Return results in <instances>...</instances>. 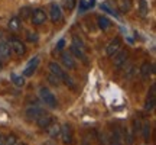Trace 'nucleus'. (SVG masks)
<instances>
[{"mask_svg": "<svg viewBox=\"0 0 156 145\" xmlns=\"http://www.w3.org/2000/svg\"><path fill=\"white\" fill-rule=\"evenodd\" d=\"M46 80H48V83L52 84V86H55V87L61 84V80L56 77L55 74H52V72H51V74H48V78H46Z\"/></svg>", "mask_w": 156, "mask_h": 145, "instance_id": "nucleus-26", "label": "nucleus"}, {"mask_svg": "<svg viewBox=\"0 0 156 145\" xmlns=\"http://www.w3.org/2000/svg\"><path fill=\"white\" fill-rule=\"evenodd\" d=\"M9 45H10V50L16 54V55H23L25 52H26V46H25V44H23L20 39L17 38H10V41H9Z\"/></svg>", "mask_w": 156, "mask_h": 145, "instance_id": "nucleus-5", "label": "nucleus"}, {"mask_svg": "<svg viewBox=\"0 0 156 145\" xmlns=\"http://www.w3.org/2000/svg\"><path fill=\"white\" fill-rule=\"evenodd\" d=\"M36 122H38L39 128L46 129L51 123L54 122V119H52V116H51V115H48V113H44V112H42V113L39 115V117L36 119Z\"/></svg>", "mask_w": 156, "mask_h": 145, "instance_id": "nucleus-12", "label": "nucleus"}, {"mask_svg": "<svg viewBox=\"0 0 156 145\" xmlns=\"http://www.w3.org/2000/svg\"><path fill=\"white\" fill-rule=\"evenodd\" d=\"M49 71L52 72V74H55L56 77L59 78V80H62L65 84H68L69 87H75V84H74V81H73V78L68 76L67 72L64 71L61 67H59V64L58 62H55V61H51L49 62Z\"/></svg>", "mask_w": 156, "mask_h": 145, "instance_id": "nucleus-1", "label": "nucleus"}, {"mask_svg": "<svg viewBox=\"0 0 156 145\" xmlns=\"http://www.w3.org/2000/svg\"><path fill=\"white\" fill-rule=\"evenodd\" d=\"M12 81L16 84L17 87H22L25 84V77L23 76H17V74H12Z\"/></svg>", "mask_w": 156, "mask_h": 145, "instance_id": "nucleus-24", "label": "nucleus"}, {"mask_svg": "<svg viewBox=\"0 0 156 145\" xmlns=\"http://www.w3.org/2000/svg\"><path fill=\"white\" fill-rule=\"evenodd\" d=\"M49 17L52 22H59L62 19V9L59 5H56V3H51L49 6Z\"/></svg>", "mask_w": 156, "mask_h": 145, "instance_id": "nucleus-8", "label": "nucleus"}, {"mask_svg": "<svg viewBox=\"0 0 156 145\" xmlns=\"http://www.w3.org/2000/svg\"><path fill=\"white\" fill-rule=\"evenodd\" d=\"M97 23H98V28L106 31V29L110 28V20L107 19L106 16H98L97 17Z\"/></svg>", "mask_w": 156, "mask_h": 145, "instance_id": "nucleus-20", "label": "nucleus"}, {"mask_svg": "<svg viewBox=\"0 0 156 145\" xmlns=\"http://www.w3.org/2000/svg\"><path fill=\"white\" fill-rule=\"evenodd\" d=\"M64 46H65V39H59V41H58V45H56V51H61Z\"/></svg>", "mask_w": 156, "mask_h": 145, "instance_id": "nucleus-31", "label": "nucleus"}, {"mask_svg": "<svg viewBox=\"0 0 156 145\" xmlns=\"http://www.w3.org/2000/svg\"><path fill=\"white\" fill-rule=\"evenodd\" d=\"M29 19H30V22L34 23L35 26H39V25L45 23V20L48 19V15H46V12L42 10V9H35Z\"/></svg>", "mask_w": 156, "mask_h": 145, "instance_id": "nucleus-3", "label": "nucleus"}, {"mask_svg": "<svg viewBox=\"0 0 156 145\" xmlns=\"http://www.w3.org/2000/svg\"><path fill=\"white\" fill-rule=\"evenodd\" d=\"M26 36H28V41L29 42H38L39 41V36L36 32H28L26 34Z\"/></svg>", "mask_w": 156, "mask_h": 145, "instance_id": "nucleus-29", "label": "nucleus"}, {"mask_svg": "<svg viewBox=\"0 0 156 145\" xmlns=\"http://www.w3.org/2000/svg\"><path fill=\"white\" fill-rule=\"evenodd\" d=\"M133 134H132V131H126V144L130 145V144H133Z\"/></svg>", "mask_w": 156, "mask_h": 145, "instance_id": "nucleus-30", "label": "nucleus"}, {"mask_svg": "<svg viewBox=\"0 0 156 145\" xmlns=\"http://www.w3.org/2000/svg\"><path fill=\"white\" fill-rule=\"evenodd\" d=\"M32 12H34V9H30V7H22L19 10V19L20 20H28L30 15H32Z\"/></svg>", "mask_w": 156, "mask_h": 145, "instance_id": "nucleus-19", "label": "nucleus"}, {"mask_svg": "<svg viewBox=\"0 0 156 145\" xmlns=\"http://www.w3.org/2000/svg\"><path fill=\"white\" fill-rule=\"evenodd\" d=\"M132 7V0H120L119 2V9L122 12H129Z\"/></svg>", "mask_w": 156, "mask_h": 145, "instance_id": "nucleus-23", "label": "nucleus"}, {"mask_svg": "<svg viewBox=\"0 0 156 145\" xmlns=\"http://www.w3.org/2000/svg\"><path fill=\"white\" fill-rule=\"evenodd\" d=\"M39 57H35V58H32L30 61L28 62V65H26V68L23 70V77H30V76H34V72L36 71V68H38L39 65Z\"/></svg>", "mask_w": 156, "mask_h": 145, "instance_id": "nucleus-9", "label": "nucleus"}, {"mask_svg": "<svg viewBox=\"0 0 156 145\" xmlns=\"http://www.w3.org/2000/svg\"><path fill=\"white\" fill-rule=\"evenodd\" d=\"M46 129L49 131V135L52 136V138H58V136H59V126H58V125H55L54 122L51 123Z\"/></svg>", "mask_w": 156, "mask_h": 145, "instance_id": "nucleus-22", "label": "nucleus"}, {"mask_svg": "<svg viewBox=\"0 0 156 145\" xmlns=\"http://www.w3.org/2000/svg\"><path fill=\"white\" fill-rule=\"evenodd\" d=\"M59 136L62 138V141H64L65 145L73 144V129H71V126H69L68 123L61 125V128H59Z\"/></svg>", "mask_w": 156, "mask_h": 145, "instance_id": "nucleus-4", "label": "nucleus"}, {"mask_svg": "<svg viewBox=\"0 0 156 145\" xmlns=\"http://www.w3.org/2000/svg\"><path fill=\"white\" fill-rule=\"evenodd\" d=\"M16 145H25V144H16Z\"/></svg>", "mask_w": 156, "mask_h": 145, "instance_id": "nucleus-34", "label": "nucleus"}, {"mask_svg": "<svg viewBox=\"0 0 156 145\" xmlns=\"http://www.w3.org/2000/svg\"><path fill=\"white\" fill-rule=\"evenodd\" d=\"M42 113V110L39 109L38 106H29L26 110H25V116H26V119L28 121H30V122H34V121H36L39 117V115Z\"/></svg>", "mask_w": 156, "mask_h": 145, "instance_id": "nucleus-11", "label": "nucleus"}, {"mask_svg": "<svg viewBox=\"0 0 156 145\" xmlns=\"http://www.w3.org/2000/svg\"><path fill=\"white\" fill-rule=\"evenodd\" d=\"M62 5H64V9H67L68 12H71V10L75 9L77 0H64V2H62Z\"/></svg>", "mask_w": 156, "mask_h": 145, "instance_id": "nucleus-25", "label": "nucleus"}, {"mask_svg": "<svg viewBox=\"0 0 156 145\" xmlns=\"http://www.w3.org/2000/svg\"><path fill=\"white\" fill-rule=\"evenodd\" d=\"M10 54H12L10 45L5 42V41H0V68H2L3 62H6L10 58Z\"/></svg>", "mask_w": 156, "mask_h": 145, "instance_id": "nucleus-6", "label": "nucleus"}, {"mask_svg": "<svg viewBox=\"0 0 156 145\" xmlns=\"http://www.w3.org/2000/svg\"><path fill=\"white\" fill-rule=\"evenodd\" d=\"M61 60H62L64 67L68 68V70H74V68L77 67V62L74 60V57L71 55V52H64L61 55Z\"/></svg>", "mask_w": 156, "mask_h": 145, "instance_id": "nucleus-10", "label": "nucleus"}, {"mask_svg": "<svg viewBox=\"0 0 156 145\" xmlns=\"http://www.w3.org/2000/svg\"><path fill=\"white\" fill-rule=\"evenodd\" d=\"M0 145H5V136L0 135Z\"/></svg>", "mask_w": 156, "mask_h": 145, "instance_id": "nucleus-33", "label": "nucleus"}, {"mask_svg": "<svg viewBox=\"0 0 156 145\" xmlns=\"http://www.w3.org/2000/svg\"><path fill=\"white\" fill-rule=\"evenodd\" d=\"M16 136H13V135H7L5 136V145H16Z\"/></svg>", "mask_w": 156, "mask_h": 145, "instance_id": "nucleus-28", "label": "nucleus"}, {"mask_svg": "<svg viewBox=\"0 0 156 145\" xmlns=\"http://www.w3.org/2000/svg\"><path fill=\"white\" fill-rule=\"evenodd\" d=\"M69 52H71V55H73V57H77V58H80V60L85 61V55H84V51L80 50V48H77L75 45H71V48H69Z\"/></svg>", "mask_w": 156, "mask_h": 145, "instance_id": "nucleus-18", "label": "nucleus"}, {"mask_svg": "<svg viewBox=\"0 0 156 145\" xmlns=\"http://www.w3.org/2000/svg\"><path fill=\"white\" fill-rule=\"evenodd\" d=\"M139 15L140 16H147V13H149V5H147V2L146 0H139Z\"/></svg>", "mask_w": 156, "mask_h": 145, "instance_id": "nucleus-17", "label": "nucleus"}, {"mask_svg": "<svg viewBox=\"0 0 156 145\" xmlns=\"http://www.w3.org/2000/svg\"><path fill=\"white\" fill-rule=\"evenodd\" d=\"M113 57H114V65H116V68H123L126 65V62H127L129 52L127 51H117Z\"/></svg>", "mask_w": 156, "mask_h": 145, "instance_id": "nucleus-7", "label": "nucleus"}, {"mask_svg": "<svg viewBox=\"0 0 156 145\" xmlns=\"http://www.w3.org/2000/svg\"><path fill=\"white\" fill-rule=\"evenodd\" d=\"M152 72H153V64H151V62H143L142 67H140V76L146 78V77H149Z\"/></svg>", "mask_w": 156, "mask_h": 145, "instance_id": "nucleus-15", "label": "nucleus"}, {"mask_svg": "<svg viewBox=\"0 0 156 145\" xmlns=\"http://www.w3.org/2000/svg\"><path fill=\"white\" fill-rule=\"evenodd\" d=\"M73 45H75L77 48H80V50H83V51H85V46H84V44H83V41L78 38L77 35H74V38H73Z\"/></svg>", "mask_w": 156, "mask_h": 145, "instance_id": "nucleus-27", "label": "nucleus"}, {"mask_svg": "<svg viewBox=\"0 0 156 145\" xmlns=\"http://www.w3.org/2000/svg\"><path fill=\"white\" fill-rule=\"evenodd\" d=\"M155 89H156V86L155 84H152V87H151V96H147V99H146V103H145V109L146 110H152L153 109V106H155V100H156V97H155Z\"/></svg>", "mask_w": 156, "mask_h": 145, "instance_id": "nucleus-14", "label": "nucleus"}, {"mask_svg": "<svg viewBox=\"0 0 156 145\" xmlns=\"http://www.w3.org/2000/svg\"><path fill=\"white\" fill-rule=\"evenodd\" d=\"M7 26H9V29H10L12 32H17L19 29L22 28V20L19 17H12L10 20H9V23H7Z\"/></svg>", "mask_w": 156, "mask_h": 145, "instance_id": "nucleus-16", "label": "nucleus"}, {"mask_svg": "<svg viewBox=\"0 0 156 145\" xmlns=\"http://www.w3.org/2000/svg\"><path fill=\"white\" fill-rule=\"evenodd\" d=\"M120 44H122V41H120V38H114L110 42V44L107 45V48H106V52H107V55L108 57H113L114 54H116L117 51L120 50Z\"/></svg>", "mask_w": 156, "mask_h": 145, "instance_id": "nucleus-13", "label": "nucleus"}, {"mask_svg": "<svg viewBox=\"0 0 156 145\" xmlns=\"http://www.w3.org/2000/svg\"><path fill=\"white\" fill-rule=\"evenodd\" d=\"M87 7H88V6H87V3H85V2H81V10H85Z\"/></svg>", "mask_w": 156, "mask_h": 145, "instance_id": "nucleus-32", "label": "nucleus"}, {"mask_svg": "<svg viewBox=\"0 0 156 145\" xmlns=\"http://www.w3.org/2000/svg\"><path fill=\"white\" fill-rule=\"evenodd\" d=\"M140 129H142V135H143V138L147 141L149 138H151V123L145 122L142 126H140Z\"/></svg>", "mask_w": 156, "mask_h": 145, "instance_id": "nucleus-21", "label": "nucleus"}, {"mask_svg": "<svg viewBox=\"0 0 156 145\" xmlns=\"http://www.w3.org/2000/svg\"><path fill=\"white\" fill-rule=\"evenodd\" d=\"M39 96H41V99H42V102H44L45 105H48L49 107H56V105H58L56 97L52 95V91H51L49 89L41 87V89H39Z\"/></svg>", "mask_w": 156, "mask_h": 145, "instance_id": "nucleus-2", "label": "nucleus"}]
</instances>
